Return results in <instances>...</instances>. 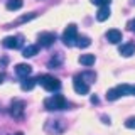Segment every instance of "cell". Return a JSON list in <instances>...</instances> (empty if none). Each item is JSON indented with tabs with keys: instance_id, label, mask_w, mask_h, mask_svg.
<instances>
[{
	"instance_id": "obj_26",
	"label": "cell",
	"mask_w": 135,
	"mask_h": 135,
	"mask_svg": "<svg viewBox=\"0 0 135 135\" xmlns=\"http://www.w3.org/2000/svg\"><path fill=\"white\" fill-rule=\"evenodd\" d=\"M15 135H22V133H15Z\"/></svg>"
},
{
	"instance_id": "obj_18",
	"label": "cell",
	"mask_w": 135,
	"mask_h": 135,
	"mask_svg": "<svg viewBox=\"0 0 135 135\" xmlns=\"http://www.w3.org/2000/svg\"><path fill=\"white\" fill-rule=\"evenodd\" d=\"M120 91L117 90V88H112V90H108V93H107V100L108 101H115V100H118L120 98Z\"/></svg>"
},
{
	"instance_id": "obj_25",
	"label": "cell",
	"mask_w": 135,
	"mask_h": 135,
	"mask_svg": "<svg viewBox=\"0 0 135 135\" xmlns=\"http://www.w3.org/2000/svg\"><path fill=\"white\" fill-rule=\"evenodd\" d=\"M133 95H135V86H133Z\"/></svg>"
},
{
	"instance_id": "obj_21",
	"label": "cell",
	"mask_w": 135,
	"mask_h": 135,
	"mask_svg": "<svg viewBox=\"0 0 135 135\" xmlns=\"http://www.w3.org/2000/svg\"><path fill=\"white\" fill-rule=\"evenodd\" d=\"M125 127H127V128H133L135 130V117H130L128 120L125 122Z\"/></svg>"
},
{
	"instance_id": "obj_5",
	"label": "cell",
	"mask_w": 135,
	"mask_h": 135,
	"mask_svg": "<svg viewBox=\"0 0 135 135\" xmlns=\"http://www.w3.org/2000/svg\"><path fill=\"white\" fill-rule=\"evenodd\" d=\"M54 41H56V36H54L52 32H41V34H39V44L44 46V47L52 46Z\"/></svg>"
},
{
	"instance_id": "obj_7",
	"label": "cell",
	"mask_w": 135,
	"mask_h": 135,
	"mask_svg": "<svg viewBox=\"0 0 135 135\" xmlns=\"http://www.w3.org/2000/svg\"><path fill=\"white\" fill-rule=\"evenodd\" d=\"M24 107H25V103L22 100H14L12 101V108H10V113H12V117H20L24 113Z\"/></svg>"
},
{
	"instance_id": "obj_8",
	"label": "cell",
	"mask_w": 135,
	"mask_h": 135,
	"mask_svg": "<svg viewBox=\"0 0 135 135\" xmlns=\"http://www.w3.org/2000/svg\"><path fill=\"white\" fill-rule=\"evenodd\" d=\"M107 39H108V42H112V44H118V42L122 41V32L118 31V29H110L107 32Z\"/></svg>"
},
{
	"instance_id": "obj_24",
	"label": "cell",
	"mask_w": 135,
	"mask_h": 135,
	"mask_svg": "<svg viewBox=\"0 0 135 135\" xmlns=\"http://www.w3.org/2000/svg\"><path fill=\"white\" fill-rule=\"evenodd\" d=\"M2 79H3V76H2V74H0V83H2Z\"/></svg>"
},
{
	"instance_id": "obj_17",
	"label": "cell",
	"mask_w": 135,
	"mask_h": 135,
	"mask_svg": "<svg viewBox=\"0 0 135 135\" xmlns=\"http://www.w3.org/2000/svg\"><path fill=\"white\" fill-rule=\"evenodd\" d=\"M22 0H8L7 2V10H19L22 7Z\"/></svg>"
},
{
	"instance_id": "obj_1",
	"label": "cell",
	"mask_w": 135,
	"mask_h": 135,
	"mask_svg": "<svg viewBox=\"0 0 135 135\" xmlns=\"http://www.w3.org/2000/svg\"><path fill=\"white\" fill-rule=\"evenodd\" d=\"M37 83L47 91H57L59 88H61V81H59L57 78H54V76H49V74L41 76V78L37 79Z\"/></svg>"
},
{
	"instance_id": "obj_15",
	"label": "cell",
	"mask_w": 135,
	"mask_h": 135,
	"mask_svg": "<svg viewBox=\"0 0 135 135\" xmlns=\"http://www.w3.org/2000/svg\"><path fill=\"white\" fill-rule=\"evenodd\" d=\"M74 44L78 46V47H81V49H84V47H88V46L91 44V41L88 39V37H84V36H81V37H76Z\"/></svg>"
},
{
	"instance_id": "obj_16",
	"label": "cell",
	"mask_w": 135,
	"mask_h": 135,
	"mask_svg": "<svg viewBox=\"0 0 135 135\" xmlns=\"http://www.w3.org/2000/svg\"><path fill=\"white\" fill-rule=\"evenodd\" d=\"M117 90L120 91V95H133V86H128V84H118Z\"/></svg>"
},
{
	"instance_id": "obj_20",
	"label": "cell",
	"mask_w": 135,
	"mask_h": 135,
	"mask_svg": "<svg viewBox=\"0 0 135 135\" xmlns=\"http://www.w3.org/2000/svg\"><path fill=\"white\" fill-rule=\"evenodd\" d=\"M90 2L95 3V5H98V7H105V5H110L112 0H90Z\"/></svg>"
},
{
	"instance_id": "obj_11",
	"label": "cell",
	"mask_w": 135,
	"mask_h": 135,
	"mask_svg": "<svg viewBox=\"0 0 135 135\" xmlns=\"http://www.w3.org/2000/svg\"><path fill=\"white\" fill-rule=\"evenodd\" d=\"M108 17H110V8H108V5L100 7L98 14H96V20H98V22H105Z\"/></svg>"
},
{
	"instance_id": "obj_3",
	"label": "cell",
	"mask_w": 135,
	"mask_h": 135,
	"mask_svg": "<svg viewBox=\"0 0 135 135\" xmlns=\"http://www.w3.org/2000/svg\"><path fill=\"white\" fill-rule=\"evenodd\" d=\"M76 37H78V27H76L74 24L68 25L66 31L62 32V41H64V44L66 46H73L74 41H76Z\"/></svg>"
},
{
	"instance_id": "obj_14",
	"label": "cell",
	"mask_w": 135,
	"mask_h": 135,
	"mask_svg": "<svg viewBox=\"0 0 135 135\" xmlns=\"http://www.w3.org/2000/svg\"><path fill=\"white\" fill-rule=\"evenodd\" d=\"M36 79H31V78H24V81L20 83V86H22V90L24 91H31L34 86H36Z\"/></svg>"
},
{
	"instance_id": "obj_23",
	"label": "cell",
	"mask_w": 135,
	"mask_h": 135,
	"mask_svg": "<svg viewBox=\"0 0 135 135\" xmlns=\"http://www.w3.org/2000/svg\"><path fill=\"white\" fill-rule=\"evenodd\" d=\"M127 29H128V31H132V32H135V19H132L128 24H127Z\"/></svg>"
},
{
	"instance_id": "obj_9",
	"label": "cell",
	"mask_w": 135,
	"mask_h": 135,
	"mask_svg": "<svg viewBox=\"0 0 135 135\" xmlns=\"http://www.w3.org/2000/svg\"><path fill=\"white\" fill-rule=\"evenodd\" d=\"M15 73H17V76H20V78H27V76L32 73V68L29 64H17Z\"/></svg>"
},
{
	"instance_id": "obj_2",
	"label": "cell",
	"mask_w": 135,
	"mask_h": 135,
	"mask_svg": "<svg viewBox=\"0 0 135 135\" xmlns=\"http://www.w3.org/2000/svg\"><path fill=\"white\" fill-rule=\"evenodd\" d=\"M47 110H64L66 108V98L62 95H52L51 98L44 101Z\"/></svg>"
},
{
	"instance_id": "obj_10",
	"label": "cell",
	"mask_w": 135,
	"mask_h": 135,
	"mask_svg": "<svg viewBox=\"0 0 135 135\" xmlns=\"http://www.w3.org/2000/svg\"><path fill=\"white\" fill-rule=\"evenodd\" d=\"M133 52H135V46L132 44V42H127V44L120 46V54L123 57H130Z\"/></svg>"
},
{
	"instance_id": "obj_22",
	"label": "cell",
	"mask_w": 135,
	"mask_h": 135,
	"mask_svg": "<svg viewBox=\"0 0 135 135\" xmlns=\"http://www.w3.org/2000/svg\"><path fill=\"white\" fill-rule=\"evenodd\" d=\"M32 17H36V14H29V15H25V17H19V19H17V24H20V22H27V20H31Z\"/></svg>"
},
{
	"instance_id": "obj_19",
	"label": "cell",
	"mask_w": 135,
	"mask_h": 135,
	"mask_svg": "<svg viewBox=\"0 0 135 135\" xmlns=\"http://www.w3.org/2000/svg\"><path fill=\"white\" fill-rule=\"evenodd\" d=\"M78 76H79L81 79H84L86 83H93V81H95V78H96V76H95V73H88V71H86V73H81V74H78Z\"/></svg>"
},
{
	"instance_id": "obj_12",
	"label": "cell",
	"mask_w": 135,
	"mask_h": 135,
	"mask_svg": "<svg viewBox=\"0 0 135 135\" xmlns=\"http://www.w3.org/2000/svg\"><path fill=\"white\" fill-rule=\"evenodd\" d=\"M95 56L93 54H83L81 57H79V64H83V66H86V68H90V66H93L95 64Z\"/></svg>"
},
{
	"instance_id": "obj_6",
	"label": "cell",
	"mask_w": 135,
	"mask_h": 135,
	"mask_svg": "<svg viewBox=\"0 0 135 135\" xmlns=\"http://www.w3.org/2000/svg\"><path fill=\"white\" fill-rule=\"evenodd\" d=\"M22 37H5L3 39V47H7V49H17V47H20L22 46Z\"/></svg>"
},
{
	"instance_id": "obj_4",
	"label": "cell",
	"mask_w": 135,
	"mask_h": 135,
	"mask_svg": "<svg viewBox=\"0 0 135 135\" xmlns=\"http://www.w3.org/2000/svg\"><path fill=\"white\" fill-rule=\"evenodd\" d=\"M73 88L78 95H88V91H90V84L84 81V79H81L79 76H76L73 79Z\"/></svg>"
},
{
	"instance_id": "obj_13",
	"label": "cell",
	"mask_w": 135,
	"mask_h": 135,
	"mask_svg": "<svg viewBox=\"0 0 135 135\" xmlns=\"http://www.w3.org/2000/svg\"><path fill=\"white\" fill-rule=\"evenodd\" d=\"M39 52V46H36V44H32V46H27L24 51H22V54L25 57H32V56H36V54Z\"/></svg>"
}]
</instances>
